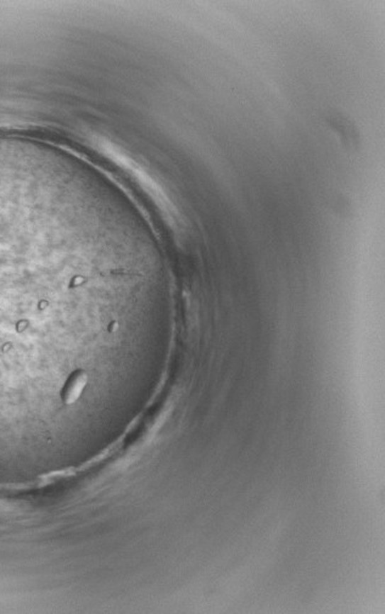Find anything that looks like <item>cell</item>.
Instances as JSON below:
<instances>
[{
  "label": "cell",
  "mask_w": 385,
  "mask_h": 614,
  "mask_svg": "<svg viewBox=\"0 0 385 614\" xmlns=\"http://www.w3.org/2000/svg\"><path fill=\"white\" fill-rule=\"evenodd\" d=\"M87 381V373L84 372L83 369L74 371L67 378L64 388L61 389L62 403H65V405H72V403H76L78 398H81L83 390L86 389Z\"/></svg>",
  "instance_id": "1"
}]
</instances>
